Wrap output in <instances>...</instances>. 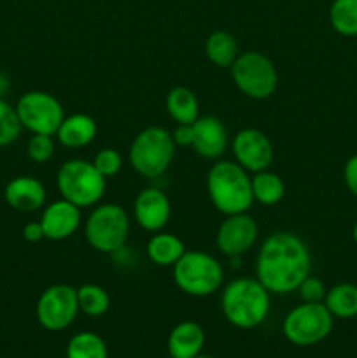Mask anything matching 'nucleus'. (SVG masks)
<instances>
[{
	"mask_svg": "<svg viewBox=\"0 0 357 358\" xmlns=\"http://www.w3.org/2000/svg\"><path fill=\"white\" fill-rule=\"evenodd\" d=\"M312 271V255L301 236L290 231L272 233L261 243L255 257V278L270 294L296 292Z\"/></svg>",
	"mask_w": 357,
	"mask_h": 358,
	"instance_id": "nucleus-1",
	"label": "nucleus"
},
{
	"mask_svg": "<svg viewBox=\"0 0 357 358\" xmlns=\"http://www.w3.org/2000/svg\"><path fill=\"white\" fill-rule=\"evenodd\" d=\"M270 292L258 278H234L220 292V311L237 329H255L268 318Z\"/></svg>",
	"mask_w": 357,
	"mask_h": 358,
	"instance_id": "nucleus-2",
	"label": "nucleus"
},
{
	"mask_svg": "<svg viewBox=\"0 0 357 358\" xmlns=\"http://www.w3.org/2000/svg\"><path fill=\"white\" fill-rule=\"evenodd\" d=\"M206 192L217 212L245 213L254 205L251 175L237 161H217L206 173Z\"/></svg>",
	"mask_w": 357,
	"mask_h": 358,
	"instance_id": "nucleus-3",
	"label": "nucleus"
},
{
	"mask_svg": "<svg viewBox=\"0 0 357 358\" xmlns=\"http://www.w3.org/2000/svg\"><path fill=\"white\" fill-rule=\"evenodd\" d=\"M172 276L181 292L191 297L216 294L224 282V269L214 255L202 250H186L172 268Z\"/></svg>",
	"mask_w": 357,
	"mask_h": 358,
	"instance_id": "nucleus-4",
	"label": "nucleus"
},
{
	"mask_svg": "<svg viewBox=\"0 0 357 358\" xmlns=\"http://www.w3.org/2000/svg\"><path fill=\"white\" fill-rule=\"evenodd\" d=\"M175 149L177 145L168 129L149 126L133 138L128 159L136 173L150 180L167 173L175 157Z\"/></svg>",
	"mask_w": 357,
	"mask_h": 358,
	"instance_id": "nucleus-5",
	"label": "nucleus"
},
{
	"mask_svg": "<svg viewBox=\"0 0 357 358\" xmlns=\"http://www.w3.org/2000/svg\"><path fill=\"white\" fill-rule=\"evenodd\" d=\"M56 185L63 199L83 208H91L102 201L107 189V178L91 161L69 159L56 173Z\"/></svg>",
	"mask_w": 357,
	"mask_h": 358,
	"instance_id": "nucleus-6",
	"label": "nucleus"
},
{
	"mask_svg": "<svg viewBox=\"0 0 357 358\" xmlns=\"http://www.w3.org/2000/svg\"><path fill=\"white\" fill-rule=\"evenodd\" d=\"M88 245L100 254H115L130 236L128 212L118 203H98L84 222Z\"/></svg>",
	"mask_w": 357,
	"mask_h": 358,
	"instance_id": "nucleus-7",
	"label": "nucleus"
},
{
	"mask_svg": "<svg viewBox=\"0 0 357 358\" xmlns=\"http://www.w3.org/2000/svg\"><path fill=\"white\" fill-rule=\"evenodd\" d=\"M231 79L240 93L252 100H266L279 86V72L272 59L258 51L238 55L230 66Z\"/></svg>",
	"mask_w": 357,
	"mask_h": 358,
	"instance_id": "nucleus-8",
	"label": "nucleus"
},
{
	"mask_svg": "<svg viewBox=\"0 0 357 358\" xmlns=\"http://www.w3.org/2000/svg\"><path fill=\"white\" fill-rule=\"evenodd\" d=\"M335 317L324 303H301L286 315L282 334L294 346H314L332 332Z\"/></svg>",
	"mask_w": 357,
	"mask_h": 358,
	"instance_id": "nucleus-9",
	"label": "nucleus"
},
{
	"mask_svg": "<svg viewBox=\"0 0 357 358\" xmlns=\"http://www.w3.org/2000/svg\"><path fill=\"white\" fill-rule=\"evenodd\" d=\"M21 126L34 135H56L59 124L65 119L63 105L48 91H28L21 94L16 103Z\"/></svg>",
	"mask_w": 357,
	"mask_h": 358,
	"instance_id": "nucleus-10",
	"label": "nucleus"
},
{
	"mask_svg": "<svg viewBox=\"0 0 357 358\" xmlns=\"http://www.w3.org/2000/svg\"><path fill=\"white\" fill-rule=\"evenodd\" d=\"M37 322L49 332H62L74 324L79 315L77 289L66 283H55L41 294L35 306Z\"/></svg>",
	"mask_w": 357,
	"mask_h": 358,
	"instance_id": "nucleus-11",
	"label": "nucleus"
},
{
	"mask_svg": "<svg viewBox=\"0 0 357 358\" xmlns=\"http://www.w3.org/2000/svg\"><path fill=\"white\" fill-rule=\"evenodd\" d=\"M259 226L254 217L245 213L226 215L216 233V247L226 257H241L255 245Z\"/></svg>",
	"mask_w": 357,
	"mask_h": 358,
	"instance_id": "nucleus-12",
	"label": "nucleus"
},
{
	"mask_svg": "<svg viewBox=\"0 0 357 358\" xmlns=\"http://www.w3.org/2000/svg\"><path fill=\"white\" fill-rule=\"evenodd\" d=\"M231 150H233L234 161L248 173L270 170L275 159L272 140L258 128L240 129L231 142Z\"/></svg>",
	"mask_w": 357,
	"mask_h": 358,
	"instance_id": "nucleus-13",
	"label": "nucleus"
},
{
	"mask_svg": "<svg viewBox=\"0 0 357 358\" xmlns=\"http://www.w3.org/2000/svg\"><path fill=\"white\" fill-rule=\"evenodd\" d=\"M133 217L144 231H163L172 217L170 199L158 187L142 189L133 201Z\"/></svg>",
	"mask_w": 357,
	"mask_h": 358,
	"instance_id": "nucleus-14",
	"label": "nucleus"
},
{
	"mask_svg": "<svg viewBox=\"0 0 357 358\" xmlns=\"http://www.w3.org/2000/svg\"><path fill=\"white\" fill-rule=\"evenodd\" d=\"M44 238L51 241H63L74 236L80 227V208L66 199H56L44 206L41 215Z\"/></svg>",
	"mask_w": 357,
	"mask_h": 358,
	"instance_id": "nucleus-15",
	"label": "nucleus"
},
{
	"mask_svg": "<svg viewBox=\"0 0 357 358\" xmlns=\"http://www.w3.org/2000/svg\"><path fill=\"white\" fill-rule=\"evenodd\" d=\"M192 150L205 159H219L227 149V129L216 115H200L192 122Z\"/></svg>",
	"mask_w": 357,
	"mask_h": 358,
	"instance_id": "nucleus-16",
	"label": "nucleus"
},
{
	"mask_svg": "<svg viewBox=\"0 0 357 358\" xmlns=\"http://www.w3.org/2000/svg\"><path fill=\"white\" fill-rule=\"evenodd\" d=\"M4 199L16 212L31 213L44 208L48 192L38 178L30 177V175H20L7 182L6 189H4Z\"/></svg>",
	"mask_w": 357,
	"mask_h": 358,
	"instance_id": "nucleus-17",
	"label": "nucleus"
},
{
	"mask_svg": "<svg viewBox=\"0 0 357 358\" xmlns=\"http://www.w3.org/2000/svg\"><path fill=\"white\" fill-rule=\"evenodd\" d=\"M205 331L192 320H184L175 325L168 336V353L172 358H195L203 352Z\"/></svg>",
	"mask_w": 357,
	"mask_h": 358,
	"instance_id": "nucleus-18",
	"label": "nucleus"
},
{
	"mask_svg": "<svg viewBox=\"0 0 357 358\" xmlns=\"http://www.w3.org/2000/svg\"><path fill=\"white\" fill-rule=\"evenodd\" d=\"M98 133L97 121L88 114L65 115L56 131V138L66 149H83L94 140Z\"/></svg>",
	"mask_w": 357,
	"mask_h": 358,
	"instance_id": "nucleus-19",
	"label": "nucleus"
},
{
	"mask_svg": "<svg viewBox=\"0 0 357 358\" xmlns=\"http://www.w3.org/2000/svg\"><path fill=\"white\" fill-rule=\"evenodd\" d=\"M147 257L153 264L161 266V268H174L175 262L184 255L186 245L178 236L172 233H163L158 231L150 240L147 241Z\"/></svg>",
	"mask_w": 357,
	"mask_h": 358,
	"instance_id": "nucleus-20",
	"label": "nucleus"
},
{
	"mask_svg": "<svg viewBox=\"0 0 357 358\" xmlns=\"http://www.w3.org/2000/svg\"><path fill=\"white\" fill-rule=\"evenodd\" d=\"M164 107L177 124H192L200 117L198 98L186 86L172 87L164 100Z\"/></svg>",
	"mask_w": 357,
	"mask_h": 358,
	"instance_id": "nucleus-21",
	"label": "nucleus"
},
{
	"mask_svg": "<svg viewBox=\"0 0 357 358\" xmlns=\"http://www.w3.org/2000/svg\"><path fill=\"white\" fill-rule=\"evenodd\" d=\"M205 55L212 65L230 69L240 55L237 38L226 30L212 31L205 41Z\"/></svg>",
	"mask_w": 357,
	"mask_h": 358,
	"instance_id": "nucleus-22",
	"label": "nucleus"
},
{
	"mask_svg": "<svg viewBox=\"0 0 357 358\" xmlns=\"http://www.w3.org/2000/svg\"><path fill=\"white\" fill-rule=\"evenodd\" d=\"M324 304L335 318L349 320L357 317V285L354 283H338L328 289Z\"/></svg>",
	"mask_w": 357,
	"mask_h": 358,
	"instance_id": "nucleus-23",
	"label": "nucleus"
},
{
	"mask_svg": "<svg viewBox=\"0 0 357 358\" xmlns=\"http://www.w3.org/2000/svg\"><path fill=\"white\" fill-rule=\"evenodd\" d=\"M252 196L254 201L261 203L262 206H275L286 196V184L282 177L270 170L258 171L251 177Z\"/></svg>",
	"mask_w": 357,
	"mask_h": 358,
	"instance_id": "nucleus-24",
	"label": "nucleus"
},
{
	"mask_svg": "<svg viewBox=\"0 0 357 358\" xmlns=\"http://www.w3.org/2000/svg\"><path fill=\"white\" fill-rule=\"evenodd\" d=\"M77 303H79L80 313L98 318L104 317L111 308V296L104 287L97 283H84L77 289Z\"/></svg>",
	"mask_w": 357,
	"mask_h": 358,
	"instance_id": "nucleus-25",
	"label": "nucleus"
},
{
	"mask_svg": "<svg viewBox=\"0 0 357 358\" xmlns=\"http://www.w3.org/2000/svg\"><path fill=\"white\" fill-rule=\"evenodd\" d=\"M329 21L336 34L343 37H356L357 0H332L329 7Z\"/></svg>",
	"mask_w": 357,
	"mask_h": 358,
	"instance_id": "nucleus-26",
	"label": "nucleus"
},
{
	"mask_svg": "<svg viewBox=\"0 0 357 358\" xmlns=\"http://www.w3.org/2000/svg\"><path fill=\"white\" fill-rule=\"evenodd\" d=\"M66 358H108V350L100 336L84 331L70 338Z\"/></svg>",
	"mask_w": 357,
	"mask_h": 358,
	"instance_id": "nucleus-27",
	"label": "nucleus"
},
{
	"mask_svg": "<svg viewBox=\"0 0 357 358\" xmlns=\"http://www.w3.org/2000/svg\"><path fill=\"white\" fill-rule=\"evenodd\" d=\"M20 117H18L16 107L0 98V147H7L16 142L21 135Z\"/></svg>",
	"mask_w": 357,
	"mask_h": 358,
	"instance_id": "nucleus-28",
	"label": "nucleus"
},
{
	"mask_svg": "<svg viewBox=\"0 0 357 358\" xmlns=\"http://www.w3.org/2000/svg\"><path fill=\"white\" fill-rule=\"evenodd\" d=\"M56 143L52 135H41V133H34L27 142V156L30 157L34 163L44 164L55 156Z\"/></svg>",
	"mask_w": 357,
	"mask_h": 358,
	"instance_id": "nucleus-29",
	"label": "nucleus"
},
{
	"mask_svg": "<svg viewBox=\"0 0 357 358\" xmlns=\"http://www.w3.org/2000/svg\"><path fill=\"white\" fill-rule=\"evenodd\" d=\"M98 171L105 178H111L118 175L122 168V156L115 149H102L94 154V159L91 161Z\"/></svg>",
	"mask_w": 357,
	"mask_h": 358,
	"instance_id": "nucleus-30",
	"label": "nucleus"
},
{
	"mask_svg": "<svg viewBox=\"0 0 357 358\" xmlns=\"http://www.w3.org/2000/svg\"><path fill=\"white\" fill-rule=\"evenodd\" d=\"M296 292L300 294L303 303H324V297H326V292H328V289H326L324 282H322L321 278L308 275L307 278L301 282V285L298 287Z\"/></svg>",
	"mask_w": 357,
	"mask_h": 358,
	"instance_id": "nucleus-31",
	"label": "nucleus"
},
{
	"mask_svg": "<svg viewBox=\"0 0 357 358\" xmlns=\"http://www.w3.org/2000/svg\"><path fill=\"white\" fill-rule=\"evenodd\" d=\"M343 178H345L349 191L354 196H357V154L346 159L345 168H343Z\"/></svg>",
	"mask_w": 357,
	"mask_h": 358,
	"instance_id": "nucleus-32",
	"label": "nucleus"
},
{
	"mask_svg": "<svg viewBox=\"0 0 357 358\" xmlns=\"http://www.w3.org/2000/svg\"><path fill=\"white\" fill-rule=\"evenodd\" d=\"M172 138H174L177 147H191L192 145V124H177L172 131Z\"/></svg>",
	"mask_w": 357,
	"mask_h": 358,
	"instance_id": "nucleus-33",
	"label": "nucleus"
},
{
	"mask_svg": "<svg viewBox=\"0 0 357 358\" xmlns=\"http://www.w3.org/2000/svg\"><path fill=\"white\" fill-rule=\"evenodd\" d=\"M23 238L28 243H38V241L46 240L44 229H42L41 222H28L23 227Z\"/></svg>",
	"mask_w": 357,
	"mask_h": 358,
	"instance_id": "nucleus-34",
	"label": "nucleus"
},
{
	"mask_svg": "<svg viewBox=\"0 0 357 358\" xmlns=\"http://www.w3.org/2000/svg\"><path fill=\"white\" fill-rule=\"evenodd\" d=\"M10 91V79L7 73L0 72V98L6 96L7 93Z\"/></svg>",
	"mask_w": 357,
	"mask_h": 358,
	"instance_id": "nucleus-35",
	"label": "nucleus"
},
{
	"mask_svg": "<svg viewBox=\"0 0 357 358\" xmlns=\"http://www.w3.org/2000/svg\"><path fill=\"white\" fill-rule=\"evenodd\" d=\"M352 236H354V241H356V245H357V222H356V226H354Z\"/></svg>",
	"mask_w": 357,
	"mask_h": 358,
	"instance_id": "nucleus-36",
	"label": "nucleus"
},
{
	"mask_svg": "<svg viewBox=\"0 0 357 358\" xmlns=\"http://www.w3.org/2000/svg\"><path fill=\"white\" fill-rule=\"evenodd\" d=\"M195 358H216V357H210V355H202V353H200L198 357H195Z\"/></svg>",
	"mask_w": 357,
	"mask_h": 358,
	"instance_id": "nucleus-37",
	"label": "nucleus"
}]
</instances>
